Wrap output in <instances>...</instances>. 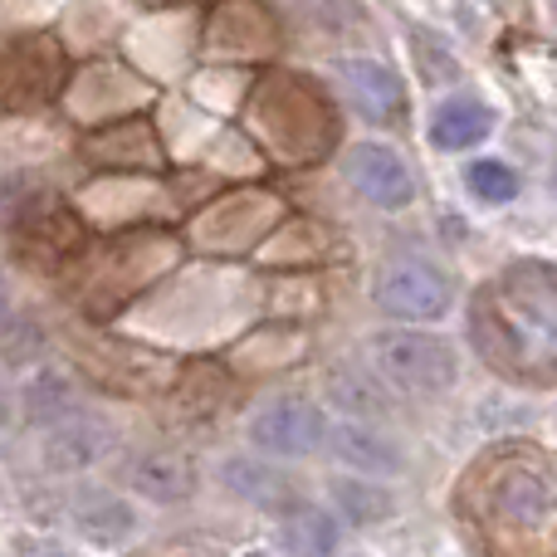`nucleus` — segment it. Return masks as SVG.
<instances>
[{"mask_svg": "<svg viewBox=\"0 0 557 557\" xmlns=\"http://www.w3.org/2000/svg\"><path fill=\"white\" fill-rule=\"evenodd\" d=\"M367 362L376 376L416 396L450 392L460 376V352L445 343L441 333H411V327H392V333L367 337Z\"/></svg>", "mask_w": 557, "mask_h": 557, "instance_id": "f257e3e1", "label": "nucleus"}, {"mask_svg": "<svg viewBox=\"0 0 557 557\" xmlns=\"http://www.w3.org/2000/svg\"><path fill=\"white\" fill-rule=\"evenodd\" d=\"M250 445L274 460H298L327 445V416L304 396H274L255 411L250 421Z\"/></svg>", "mask_w": 557, "mask_h": 557, "instance_id": "f03ea898", "label": "nucleus"}, {"mask_svg": "<svg viewBox=\"0 0 557 557\" xmlns=\"http://www.w3.org/2000/svg\"><path fill=\"white\" fill-rule=\"evenodd\" d=\"M376 308L392 318H406V323H441L450 313L455 294H450V278L431 264H416V260H396L376 274L372 284Z\"/></svg>", "mask_w": 557, "mask_h": 557, "instance_id": "7ed1b4c3", "label": "nucleus"}, {"mask_svg": "<svg viewBox=\"0 0 557 557\" xmlns=\"http://www.w3.org/2000/svg\"><path fill=\"white\" fill-rule=\"evenodd\" d=\"M343 172H347V186H352L362 201L382 206V211H401L411 206L416 196V182H411V166L382 143H357L347 147L343 157Z\"/></svg>", "mask_w": 557, "mask_h": 557, "instance_id": "20e7f679", "label": "nucleus"}, {"mask_svg": "<svg viewBox=\"0 0 557 557\" xmlns=\"http://www.w3.org/2000/svg\"><path fill=\"white\" fill-rule=\"evenodd\" d=\"M113 425L94 421V416H69V421L49 425L45 431V445H39V465L45 470H59V474H74V470H88L98 465L108 450H113Z\"/></svg>", "mask_w": 557, "mask_h": 557, "instance_id": "39448f33", "label": "nucleus"}, {"mask_svg": "<svg viewBox=\"0 0 557 557\" xmlns=\"http://www.w3.org/2000/svg\"><path fill=\"white\" fill-rule=\"evenodd\" d=\"M327 450H333L337 465L347 470H362V474H401L406 460L392 441H382L376 431H367L362 421H337L327 425Z\"/></svg>", "mask_w": 557, "mask_h": 557, "instance_id": "423d86ee", "label": "nucleus"}, {"mask_svg": "<svg viewBox=\"0 0 557 557\" xmlns=\"http://www.w3.org/2000/svg\"><path fill=\"white\" fill-rule=\"evenodd\" d=\"M127 480L152 504H182V499H191V490H196V465L186 460L182 450H147L133 460Z\"/></svg>", "mask_w": 557, "mask_h": 557, "instance_id": "0eeeda50", "label": "nucleus"}, {"mask_svg": "<svg viewBox=\"0 0 557 557\" xmlns=\"http://www.w3.org/2000/svg\"><path fill=\"white\" fill-rule=\"evenodd\" d=\"M343 78H347V88H352V98H357V108H362L367 117H396L401 113V78L392 74V69L382 64V59H372V54H352L343 64Z\"/></svg>", "mask_w": 557, "mask_h": 557, "instance_id": "6e6552de", "label": "nucleus"}, {"mask_svg": "<svg viewBox=\"0 0 557 557\" xmlns=\"http://www.w3.org/2000/svg\"><path fill=\"white\" fill-rule=\"evenodd\" d=\"M494 133V113L480 98H445L431 113V143L441 152H465V147H480Z\"/></svg>", "mask_w": 557, "mask_h": 557, "instance_id": "1a4fd4ad", "label": "nucleus"}, {"mask_svg": "<svg viewBox=\"0 0 557 557\" xmlns=\"http://www.w3.org/2000/svg\"><path fill=\"white\" fill-rule=\"evenodd\" d=\"M327 396L347 421H386L396 411V401L386 396V376L376 372H352V367H337L327 376Z\"/></svg>", "mask_w": 557, "mask_h": 557, "instance_id": "9d476101", "label": "nucleus"}, {"mask_svg": "<svg viewBox=\"0 0 557 557\" xmlns=\"http://www.w3.org/2000/svg\"><path fill=\"white\" fill-rule=\"evenodd\" d=\"M20 406H25V421H69V416H78V386L69 382L64 372H54V367H45V372H35L25 382V392H20Z\"/></svg>", "mask_w": 557, "mask_h": 557, "instance_id": "9b49d317", "label": "nucleus"}, {"mask_svg": "<svg viewBox=\"0 0 557 557\" xmlns=\"http://www.w3.org/2000/svg\"><path fill=\"white\" fill-rule=\"evenodd\" d=\"M78 529H84L88 539H98V543H117V539L133 533V509H127L123 499L98 494V499H88L84 509H78Z\"/></svg>", "mask_w": 557, "mask_h": 557, "instance_id": "f8f14e48", "label": "nucleus"}, {"mask_svg": "<svg viewBox=\"0 0 557 557\" xmlns=\"http://www.w3.org/2000/svg\"><path fill=\"white\" fill-rule=\"evenodd\" d=\"M221 474H225V484H231L235 494H245V499H255V504H278L284 499V474H274L264 460H231Z\"/></svg>", "mask_w": 557, "mask_h": 557, "instance_id": "ddd939ff", "label": "nucleus"}, {"mask_svg": "<svg viewBox=\"0 0 557 557\" xmlns=\"http://www.w3.org/2000/svg\"><path fill=\"white\" fill-rule=\"evenodd\" d=\"M465 182H470V191L490 206H504V201L519 196V172L504 166V162H474L470 172H465Z\"/></svg>", "mask_w": 557, "mask_h": 557, "instance_id": "4468645a", "label": "nucleus"}, {"mask_svg": "<svg viewBox=\"0 0 557 557\" xmlns=\"http://www.w3.org/2000/svg\"><path fill=\"white\" fill-rule=\"evenodd\" d=\"M284 539H288V548H294L298 557H327L333 553V543H337V529L323 519V513H304V519H294L284 529Z\"/></svg>", "mask_w": 557, "mask_h": 557, "instance_id": "2eb2a0df", "label": "nucleus"}, {"mask_svg": "<svg viewBox=\"0 0 557 557\" xmlns=\"http://www.w3.org/2000/svg\"><path fill=\"white\" fill-rule=\"evenodd\" d=\"M548 499H553V494H548V484H543L539 474H523V470L504 474V494H499V504H504L509 513H539Z\"/></svg>", "mask_w": 557, "mask_h": 557, "instance_id": "dca6fc26", "label": "nucleus"}]
</instances>
